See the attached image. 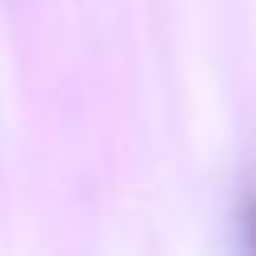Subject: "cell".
Returning <instances> with one entry per match:
<instances>
[{"label":"cell","mask_w":256,"mask_h":256,"mask_svg":"<svg viewBox=\"0 0 256 256\" xmlns=\"http://www.w3.org/2000/svg\"><path fill=\"white\" fill-rule=\"evenodd\" d=\"M244 232H248V244L256 248V188H252L248 200H244Z\"/></svg>","instance_id":"cell-1"}]
</instances>
